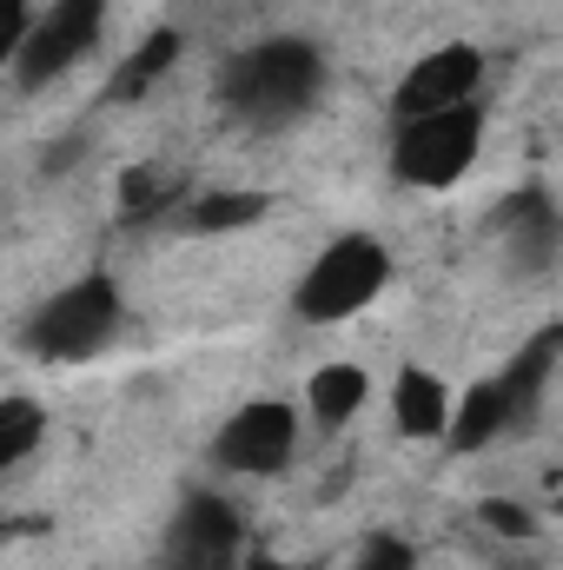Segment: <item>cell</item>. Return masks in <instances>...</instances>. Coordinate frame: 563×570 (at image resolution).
I'll list each match as a JSON object with an SVG mask.
<instances>
[{
    "instance_id": "obj_1",
    "label": "cell",
    "mask_w": 563,
    "mask_h": 570,
    "mask_svg": "<svg viewBox=\"0 0 563 570\" xmlns=\"http://www.w3.org/2000/svg\"><path fill=\"white\" fill-rule=\"evenodd\" d=\"M325 80H332V60L318 40L266 33L219 67V107L253 134H285L325 100Z\"/></svg>"
},
{
    "instance_id": "obj_2",
    "label": "cell",
    "mask_w": 563,
    "mask_h": 570,
    "mask_svg": "<svg viewBox=\"0 0 563 570\" xmlns=\"http://www.w3.org/2000/svg\"><path fill=\"white\" fill-rule=\"evenodd\" d=\"M127 332V298H120V279L113 273H80L73 285L47 292L27 325H20V345L27 358L40 365H93L120 345Z\"/></svg>"
},
{
    "instance_id": "obj_3",
    "label": "cell",
    "mask_w": 563,
    "mask_h": 570,
    "mask_svg": "<svg viewBox=\"0 0 563 570\" xmlns=\"http://www.w3.org/2000/svg\"><path fill=\"white\" fill-rule=\"evenodd\" d=\"M392 292V246L378 233H338L312 253V266L292 285V312L305 325H345L372 312Z\"/></svg>"
},
{
    "instance_id": "obj_4",
    "label": "cell",
    "mask_w": 563,
    "mask_h": 570,
    "mask_svg": "<svg viewBox=\"0 0 563 570\" xmlns=\"http://www.w3.org/2000/svg\"><path fill=\"white\" fill-rule=\"evenodd\" d=\"M484 153V107H451L424 120H392V179L405 193H451Z\"/></svg>"
},
{
    "instance_id": "obj_5",
    "label": "cell",
    "mask_w": 563,
    "mask_h": 570,
    "mask_svg": "<svg viewBox=\"0 0 563 570\" xmlns=\"http://www.w3.org/2000/svg\"><path fill=\"white\" fill-rule=\"evenodd\" d=\"M107 0H47L40 7V20L20 33V47L7 53V73H13V87L20 94H47L53 80H67L80 60H93L100 53V40H107Z\"/></svg>"
},
{
    "instance_id": "obj_6",
    "label": "cell",
    "mask_w": 563,
    "mask_h": 570,
    "mask_svg": "<svg viewBox=\"0 0 563 570\" xmlns=\"http://www.w3.org/2000/svg\"><path fill=\"white\" fill-rule=\"evenodd\" d=\"M298 438H305V412L292 399H246L213 431V464L226 478H279L298 458Z\"/></svg>"
},
{
    "instance_id": "obj_7",
    "label": "cell",
    "mask_w": 563,
    "mask_h": 570,
    "mask_svg": "<svg viewBox=\"0 0 563 570\" xmlns=\"http://www.w3.org/2000/svg\"><path fill=\"white\" fill-rule=\"evenodd\" d=\"M246 564V518L219 491H186L159 531L152 570H239Z\"/></svg>"
},
{
    "instance_id": "obj_8",
    "label": "cell",
    "mask_w": 563,
    "mask_h": 570,
    "mask_svg": "<svg viewBox=\"0 0 563 570\" xmlns=\"http://www.w3.org/2000/svg\"><path fill=\"white\" fill-rule=\"evenodd\" d=\"M484 94V47L471 40H444L418 53L398 87H392V120H424V114H451V107H477Z\"/></svg>"
},
{
    "instance_id": "obj_9",
    "label": "cell",
    "mask_w": 563,
    "mask_h": 570,
    "mask_svg": "<svg viewBox=\"0 0 563 570\" xmlns=\"http://www.w3.org/2000/svg\"><path fill=\"white\" fill-rule=\"evenodd\" d=\"M497 246L511 273H544L563 246V213L544 186H524L497 206Z\"/></svg>"
},
{
    "instance_id": "obj_10",
    "label": "cell",
    "mask_w": 563,
    "mask_h": 570,
    "mask_svg": "<svg viewBox=\"0 0 563 570\" xmlns=\"http://www.w3.org/2000/svg\"><path fill=\"white\" fill-rule=\"evenodd\" d=\"M557 365H563V318L537 325V332H531V338H524V345L504 358L497 385H504V399H511V419H517V431L544 412V392H551Z\"/></svg>"
},
{
    "instance_id": "obj_11",
    "label": "cell",
    "mask_w": 563,
    "mask_h": 570,
    "mask_svg": "<svg viewBox=\"0 0 563 570\" xmlns=\"http://www.w3.org/2000/svg\"><path fill=\"white\" fill-rule=\"evenodd\" d=\"M451 419H457V392L431 365H398V379H392V425H398V438L437 444V438H451Z\"/></svg>"
},
{
    "instance_id": "obj_12",
    "label": "cell",
    "mask_w": 563,
    "mask_h": 570,
    "mask_svg": "<svg viewBox=\"0 0 563 570\" xmlns=\"http://www.w3.org/2000/svg\"><path fill=\"white\" fill-rule=\"evenodd\" d=\"M372 405V372L352 365V358H332L305 379V425L318 431H345L358 412Z\"/></svg>"
},
{
    "instance_id": "obj_13",
    "label": "cell",
    "mask_w": 563,
    "mask_h": 570,
    "mask_svg": "<svg viewBox=\"0 0 563 570\" xmlns=\"http://www.w3.org/2000/svg\"><path fill=\"white\" fill-rule=\"evenodd\" d=\"M504 431H517V419H511V399H504V385H497V372L491 379H477L471 392H457V419H451V451L457 458H471V451H491Z\"/></svg>"
},
{
    "instance_id": "obj_14",
    "label": "cell",
    "mask_w": 563,
    "mask_h": 570,
    "mask_svg": "<svg viewBox=\"0 0 563 570\" xmlns=\"http://www.w3.org/2000/svg\"><path fill=\"white\" fill-rule=\"evenodd\" d=\"M266 213H273V193H226V186H213V193H192V199L179 206V233H192V239H226V233L259 226Z\"/></svg>"
},
{
    "instance_id": "obj_15",
    "label": "cell",
    "mask_w": 563,
    "mask_h": 570,
    "mask_svg": "<svg viewBox=\"0 0 563 570\" xmlns=\"http://www.w3.org/2000/svg\"><path fill=\"white\" fill-rule=\"evenodd\" d=\"M179 47H186V33H179V27H152V33H146L140 47H134V53L120 60V73L107 80V100H120V107H127V100L152 94V87H159V80L172 73Z\"/></svg>"
},
{
    "instance_id": "obj_16",
    "label": "cell",
    "mask_w": 563,
    "mask_h": 570,
    "mask_svg": "<svg viewBox=\"0 0 563 570\" xmlns=\"http://www.w3.org/2000/svg\"><path fill=\"white\" fill-rule=\"evenodd\" d=\"M40 438H47V405L40 399H27V392L0 399V471H20L40 451Z\"/></svg>"
},
{
    "instance_id": "obj_17",
    "label": "cell",
    "mask_w": 563,
    "mask_h": 570,
    "mask_svg": "<svg viewBox=\"0 0 563 570\" xmlns=\"http://www.w3.org/2000/svg\"><path fill=\"white\" fill-rule=\"evenodd\" d=\"M120 199H127V219H159V213L179 199V179H166V173H152V166H134V173L120 179Z\"/></svg>"
},
{
    "instance_id": "obj_18",
    "label": "cell",
    "mask_w": 563,
    "mask_h": 570,
    "mask_svg": "<svg viewBox=\"0 0 563 570\" xmlns=\"http://www.w3.org/2000/svg\"><path fill=\"white\" fill-rule=\"evenodd\" d=\"M352 570H418V544L398 538V531H372V538L358 544Z\"/></svg>"
},
{
    "instance_id": "obj_19",
    "label": "cell",
    "mask_w": 563,
    "mask_h": 570,
    "mask_svg": "<svg viewBox=\"0 0 563 570\" xmlns=\"http://www.w3.org/2000/svg\"><path fill=\"white\" fill-rule=\"evenodd\" d=\"M477 524L497 531V538H511V544H531V538H537V518H531L524 504H504V498H484V504H477Z\"/></svg>"
},
{
    "instance_id": "obj_20",
    "label": "cell",
    "mask_w": 563,
    "mask_h": 570,
    "mask_svg": "<svg viewBox=\"0 0 563 570\" xmlns=\"http://www.w3.org/2000/svg\"><path fill=\"white\" fill-rule=\"evenodd\" d=\"M239 570H325V564H298V558H266V551H259V558H246Z\"/></svg>"
}]
</instances>
